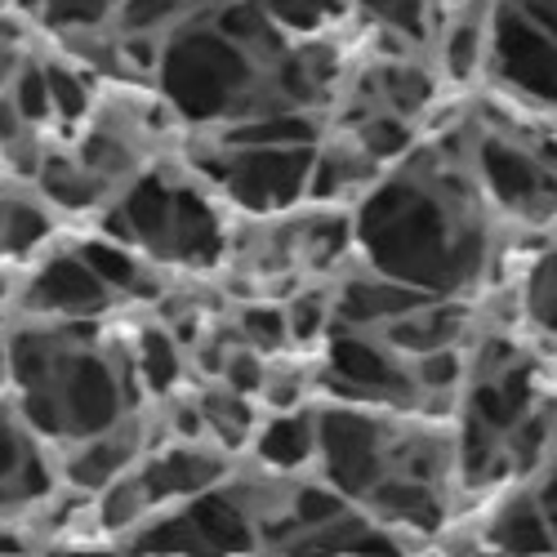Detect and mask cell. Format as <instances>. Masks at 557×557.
I'll use <instances>...</instances> for the list:
<instances>
[{"label":"cell","mask_w":557,"mask_h":557,"mask_svg":"<svg viewBox=\"0 0 557 557\" xmlns=\"http://www.w3.org/2000/svg\"><path fill=\"white\" fill-rule=\"evenodd\" d=\"M406 170L370 188L357 232L370 255V268H380L397 282L429 290V295H463L478 286L486 268V188L473 174L463 178L459 170L429 174L420 157L401 161Z\"/></svg>","instance_id":"obj_1"},{"label":"cell","mask_w":557,"mask_h":557,"mask_svg":"<svg viewBox=\"0 0 557 557\" xmlns=\"http://www.w3.org/2000/svg\"><path fill=\"white\" fill-rule=\"evenodd\" d=\"M32 299H36L40 308H54V312L81 317V312H99V308L112 299V286H108L103 276L89 268L81 255H67V259L50 263V268L36 276Z\"/></svg>","instance_id":"obj_2"},{"label":"cell","mask_w":557,"mask_h":557,"mask_svg":"<svg viewBox=\"0 0 557 557\" xmlns=\"http://www.w3.org/2000/svg\"><path fill=\"white\" fill-rule=\"evenodd\" d=\"M375 95L388 112L414 121L433 99H437V81L424 63H410V59H393L375 72Z\"/></svg>","instance_id":"obj_3"},{"label":"cell","mask_w":557,"mask_h":557,"mask_svg":"<svg viewBox=\"0 0 557 557\" xmlns=\"http://www.w3.org/2000/svg\"><path fill=\"white\" fill-rule=\"evenodd\" d=\"M263 459L272 469H295L317 450V420H308L304 406L299 410H276L268 414V429L259 433Z\"/></svg>","instance_id":"obj_4"},{"label":"cell","mask_w":557,"mask_h":557,"mask_svg":"<svg viewBox=\"0 0 557 557\" xmlns=\"http://www.w3.org/2000/svg\"><path fill=\"white\" fill-rule=\"evenodd\" d=\"M40 188L50 201L59 206H95L89 197H99L103 193V183L89 174L85 161H67V157H40Z\"/></svg>","instance_id":"obj_5"},{"label":"cell","mask_w":557,"mask_h":557,"mask_svg":"<svg viewBox=\"0 0 557 557\" xmlns=\"http://www.w3.org/2000/svg\"><path fill=\"white\" fill-rule=\"evenodd\" d=\"M522 308L540 331L557 335V250H548L540 263H531L527 286H522Z\"/></svg>","instance_id":"obj_6"},{"label":"cell","mask_w":557,"mask_h":557,"mask_svg":"<svg viewBox=\"0 0 557 557\" xmlns=\"http://www.w3.org/2000/svg\"><path fill=\"white\" fill-rule=\"evenodd\" d=\"M286 321H290V339H299V344L321 339V335L335 326V295H326V290L299 295V299L286 308Z\"/></svg>","instance_id":"obj_7"},{"label":"cell","mask_w":557,"mask_h":557,"mask_svg":"<svg viewBox=\"0 0 557 557\" xmlns=\"http://www.w3.org/2000/svg\"><path fill=\"white\" fill-rule=\"evenodd\" d=\"M242 344H255L259 352H282L290 344L286 308H246L242 312Z\"/></svg>","instance_id":"obj_8"},{"label":"cell","mask_w":557,"mask_h":557,"mask_svg":"<svg viewBox=\"0 0 557 557\" xmlns=\"http://www.w3.org/2000/svg\"><path fill=\"white\" fill-rule=\"evenodd\" d=\"M45 76H50V95H54V116L63 112V116H81L85 108H89V99H85V85L67 72V67H45Z\"/></svg>","instance_id":"obj_9"},{"label":"cell","mask_w":557,"mask_h":557,"mask_svg":"<svg viewBox=\"0 0 557 557\" xmlns=\"http://www.w3.org/2000/svg\"><path fill=\"white\" fill-rule=\"evenodd\" d=\"M108 10H116V0H50V18H59L63 27H95V18H103Z\"/></svg>","instance_id":"obj_10"},{"label":"cell","mask_w":557,"mask_h":557,"mask_svg":"<svg viewBox=\"0 0 557 557\" xmlns=\"http://www.w3.org/2000/svg\"><path fill=\"white\" fill-rule=\"evenodd\" d=\"M23 72V59H18V50L14 45H5L0 40V95H5V89L14 85V76Z\"/></svg>","instance_id":"obj_11"}]
</instances>
